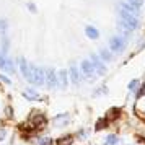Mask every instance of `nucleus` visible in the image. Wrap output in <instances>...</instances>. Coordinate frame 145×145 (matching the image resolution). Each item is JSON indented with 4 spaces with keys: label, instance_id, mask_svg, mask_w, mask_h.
<instances>
[{
    "label": "nucleus",
    "instance_id": "f257e3e1",
    "mask_svg": "<svg viewBox=\"0 0 145 145\" xmlns=\"http://www.w3.org/2000/svg\"><path fill=\"white\" fill-rule=\"evenodd\" d=\"M119 25L122 28H125L127 31H132V29H135L138 25L137 18H135V15L131 13V12H125L121 8V13H119Z\"/></svg>",
    "mask_w": 145,
    "mask_h": 145
},
{
    "label": "nucleus",
    "instance_id": "f03ea898",
    "mask_svg": "<svg viewBox=\"0 0 145 145\" xmlns=\"http://www.w3.org/2000/svg\"><path fill=\"white\" fill-rule=\"evenodd\" d=\"M26 124L29 129H39V127H44L46 125V118L42 114H39V112H34V114L29 116Z\"/></svg>",
    "mask_w": 145,
    "mask_h": 145
},
{
    "label": "nucleus",
    "instance_id": "7ed1b4c3",
    "mask_svg": "<svg viewBox=\"0 0 145 145\" xmlns=\"http://www.w3.org/2000/svg\"><path fill=\"white\" fill-rule=\"evenodd\" d=\"M31 83H34V85H44V69L42 67L31 65Z\"/></svg>",
    "mask_w": 145,
    "mask_h": 145
},
{
    "label": "nucleus",
    "instance_id": "20e7f679",
    "mask_svg": "<svg viewBox=\"0 0 145 145\" xmlns=\"http://www.w3.org/2000/svg\"><path fill=\"white\" fill-rule=\"evenodd\" d=\"M44 85H47L49 88L57 86V72L54 69H44Z\"/></svg>",
    "mask_w": 145,
    "mask_h": 145
},
{
    "label": "nucleus",
    "instance_id": "39448f33",
    "mask_svg": "<svg viewBox=\"0 0 145 145\" xmlns=\"http://www.w3.org/2000/svg\"><path fill=\"white\" fill-rule=\"evenodd\" d=\"M124 39L122 38H119V36H114L111 41H109V49H111L112 52H122L124 51Z\"/></svg>",
    "mask_w": 145,
    "mask_h": 145
},
{
    "label": "nucleus",
    "instance_id": "423d86ee",
    "mask_svg": "<svg viewBox=\"0 0 145 145\" xmlns=\"http://www.w3.org/2000/svg\"><path fill=\"white\" fill-rule=\"evenodd\" d=\"M18 67H20V70H21V73H23V77L31 83V65L26 62V59H18Z\"/></svg>",
    "mask_w": 145,
    "mask_h": 145
},
{
    "label": "nucleus",
    "instance_id": "0eeeda50",
    "mask_svg": "<svg viewBox=\"0 0 145 145\" xmlns=\"http://www.w3.org/2000/svg\"><path fill=\"white\" fill-rule=\"evenodd\" d=\"M90 60H91L93 67H95V72H98V75H105V72H106V67H105V64L101 62V59H99L98 56H95V54H91V57H90Z\"/></svg>",
    "mask_w": 145,
    "mask_h": 145
},
{
    "label": "nucleus",
    "instance_id": "6e6552de",
    "mask_svg": "<svg viewBox=\"0 0 145 145\" xmlns=\"http://www.w3.org/2000/svg\"><path fill=\"white\" fill-rule=\"evenodd\" d=\"M80 70H82V73L85 77H93L95 75V67H93L91 60H83L80 64Z\"/></svg>",
    "mask_w": 145,
    "mask_h": 145
},
{
    "label": "nucleus",
    "instance_id": "1a4fd4ad",
    "mask_svg": "<svg viewBox=\"0 0 145 145\" xmlns=\"http://www.w3.org/2000/svg\"><path fill=\"white\" fill-rule=\"evenodd\" d=\"M57 86L65 88L67 86V72L65 70H59L57 72Z\"/></svg>",
    "mask_w": 145,
    "mask_h": 145
},
{
    "label": "nucleus",
    "instance_id": "9d476101",
    "mask_svg": "<svg viewBox=\"0 0 145 145\" xmlns=\"http://www.w3.org/2000/svg\"><path fill=\"white\" fill-rule=\"evenodd\" d=\"M69 73H70V80H72V83H78L80 82V72H78V69L75 65H72L70 67V70H69Z\"/></svg>",
    "mask_w": 145,
    "mask_h": 145
},
{
    "label": "nucleus",
    "instance_id": "9b49d317",
    "mask_svg": "<svg viewBox=\"0 0 145 145\" xmlns=\"http://www.w3.org/2000/svg\"><path fill=\"white\" fill-rule=\"evenodd\" d=\"M23 96H25L26 99H31V101H38V99H41V96L34 91V90H25V91H23Z\"/></svg>",
    "mask_w": 145,
    "mask_h": 145
},
{
    "label": "nucleus",
    "instance_id": "f8f14e48",
    "mask_svg": "<svg viewBox=\"0 0 145 145\" xmlns=\"http://www.w3.org/2000/svg\"><path fill=\"white\" fill-rule=\"evenodd\" d=\"M3 70L8 73H13L16 69H15V62L13 59H10V57H5V67H3Z\"/></svg>",
    "mask_w": 145,
    "mask_h": 145
},
{
    "label": "nucleus",
    "instance_id": "ddd939ff",
    "mask_svg": "<svg viewBox=\"0 0 145 145\" xmlns=\"http://www.w3.org/2000/svg\"><path fill=\"white\" fill-rule=\"evenodd\" d=\"M85 33H86V36L90 38V39H96L99 36V33H98V29L95 26H86L85 28Z\"/></svg>",
    "mask_w": 145,
    "mask_h": 145
},
{
    "label": "nucleus",
    "instance_id": "4468645a",
    "mask_svg": "<svg viewBox=\"0 0 145 145\" xmlns=\"http://www.w3.org/2000/svg\"><path fill=\"white\" fill-rule=\"evenodd\" d=\"M67 119H69V116H67V114L56 116V118H54V124H56V125H64V124H67Z\"/></svg>",
    "mask_w": 145,
    "mask_h": 145
},
{
    "label": "nucleus",
    "instance_id": "2eb2a0df",
    "mask_svg": "<svg viewBox=\"0 0 145 145\" xmlns=\"http://www.w3.org/2000/svg\"><path fill=\"white\" fill-rule=\"evenodd\" d=\"M99 59H103V60H111V52L108 51V49H101L99 51Z\"/></svg>",
    "mask_w": 145,
    "mask_h": 145
},
{
    "label": "nucleus",
    "instance_id": "dca6fc26",
    "mask_svg": "<svg viewBox=\"0 0 145 145\" xmlns=\"http://www.w3.org/2000/svg\"><path fill=\"white\" fill-rule=\"evenodd\" d=\"M72 142H73V138L70 137V135H67V137H62L57 142V145H72Z\"/></svg>",
    "mask_w": 145,
    "mask_h": 145
},
{
    "label": "nucleus",
    "instance_id": "f3484780",
    "mask_svg": "<svg viewBox=\"0 0 145 145\" xmlns=\"http://www.w3.org/2000/svg\"><path fill=\"white\" fill-rule=\"evenodd\" d=\"M38 145H54V140L49 137H42V138H39Z\"/></svg>",
    "mask_w": 145,
    "mask_h": 145
},
{
    "label": "nucleus",
    "instance_id": "a211bd4d",
    "mask_svg": "<svg viewBox=\"0 0 145 145\" xmlns=\"http://www.w3.org/2000/svg\"><path fill=\"white\" fill-rule=\"evenodd\" d=\"M118 144V137L116 135H108V138H106V145H116Z\"/></svg>",
    "mask_w": 145,
    "mask_h": 145
},
{
    "label": "nucleus",
    "instance_id": "6ab92c4d",
    "mask_svg": "<svg viewBox=\"0 0 145 145\" xmlns=\"http://www.w3.org/2000/svg\"><path fill=\"white\" fill-rule=\"evenodd\" d=\"M0 33L2 34L7 33V21L5 20H0Z\"/></svg>",
    "mask_w": 145,
    "mask_h": 145
},
{
    "label": "nucleus",
    "instance_id": "aec40b11",
    "mask_svg": "<svg viewBox=\"0 0 145 145\" xmlns=\"http://www.w3.org/2000/svg\"><path fill=\"white\" fill-rule=\"evenodd\" d=\"M5 137H7V129L5 127H0V142L5 140Z\"/></svg>",
    "mask_w": 145,
    "mask_h": 145
},
{
    "label": "nucleus",
    "instance_id": "412c9836",
    "mask_svg": "<svg viewBox=\"0 0 145 145\" xmlns=\"http://www.w3.org/2000/svg\"><path fill=\"white\" fill-rule=\"evenodd\" d=\"M129 3H131V5H134L135 8H140V5H142V0H129Z\"/></svg>",
    "mask_w": 145,
    "mask_h": 145
},
{
    "label": "nucleus",
    "instance_id": "4be33fe9",
    "mask_svg": "<svg viewBox=\"0 0 145 145\" xmlns=\"http://www.w3.org/2000/svg\"><path fill=\"white\" fill-rule=\"evenodd\" d=\"M8 46H10V44H8V39L3 38V41H2V51H8Z\"/></svg>",
    "mask_w": 145,
    "mask_h": 145
},
{
    "label": "nucleus",
    "instance_id": "5701e85b",
    "mask_svg": "<svg viewBox=\"0 0 145 145\" xmlns=\"http://www.w3.org/2000/svg\"><path fill=\"white\" fill-rule=\"evenodd\" d=\"M138 86V80H132L131 83H129V90H135Z\"/></svg>",
    "mask_w": 145,
    "mask_h": 145
},
{
    "label": "nucleus",
    "instance_id": "b1692460",
    "mask_svg": "<svg viewBox=\"0 0 145 145\" xmlns=\"http://www.w3.org/2000/svg\"><path fill=\"white\" fill-rule=\"evenodd\" d=\"M0 82H3V83H7V85H10V83H12V82H10L5 75H0Z\"/></svg>",
    "mask_w": 145,
    "mask_h": 145
},
{
    "label": "nucleus",
    "instance_id": "393cba45",
    "mask_svg": "<svg viewBox=\"0 0 145 145\" xmlns=\"http://www.w3.org/2000/svg\"><path fill=\"white\" fill-rule=\"evenodd\" d=\"M144 95H145V85H144V88H142V90L138 91V96H144Z\"/></svg>",
    "mask_w": 145,
    "mask_h": 145
},
{
    "label": "nucleus",
    "instance_id": "a878e982",
    "mask_svg": "<svg viewBox=\"0 0 145 145\" xmlns=\"http://www.w3.org/2000/svg\"><path fill=\"white\" fill-rule=\"evenodd\" d=\"M29 10H31V12H36V7H34L33 3H29Z\"/></svg>",
    "mask_w": 145,
    "mask_h": 145
}]
</instances>
